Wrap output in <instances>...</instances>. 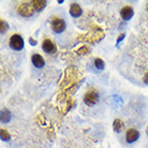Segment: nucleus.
Here are the masks:
<instances>
[{
	"label": "nucleus",
	"instance_id": "obj_1",
	"mask_svg": "<svg viewBox=\"0 0 148 148\" xmlns=\"http://www.w3.org/2000/svg\"><path fill=\"white\" fill-rule=\"evenodd\" d=\"M24 44H25V42H24V39L22 38V36H19V34H13L11 38H10V40H9V45H10V47L12 49H14V51H21L24 48Z\"/></svg>",
	"mask_w": 148,
	"mask_h": 148
},
{
	"label": "nucleus",
	"instance_id": "obj_2",
	"mask_svg": "<svg viewBox=\"0 0 148 148\" xmlns=\"http://www.w3.org/2000/svg\"><path fill=\"white\" fill-rule=\"evenodd\" d=\"M99 102V93L96 90H90L87 91L84 96V103L88 106H93Z\"/></svg>",
	"mask_w": 148,
	"mask_h": 148
},
{
	"label": "nucleus",
	"instance_id": "obj_3",
	"mask_svg": "<svg viewBox=\"0 0 148 148\" xmlns=\"http://www.w3.org/2000/svg\"><path fill=\"white\" fill-rule=\"evenodd\" d=\"M17 11L24 17H31L34 15V9L32 7V4L28 3V2H24V3H21L18 5Z\"/></svg>",
	"mask_w": 148,
	"mask_h": 148
},
{
	"label": "nucleus",
	"instance_id": "obj_4",
	"mask_svg": "<svg viewBox=\"0 0 148 148\" xmlns=\"http://www.w3.org/2000/svg\"><path fill=\"white\" fill-rule=\"evenodd\" d=\"M52 29L56 34H61L66 29V22L59 17H55L52 21Z\"/></svg>",
	"mask_w": 148,
	"mask_h": 148
},
{
	"label": "nucleus",
	"instance_id": "obj_5",
	"mask_svg": "<svg viewBox=\"0 0 148 148\" xmlns=\"http://www.w3.org/2000/svg\"><path fill=\"white\" fill-rule=\"evenodd\" d=\"M42 49H43V52L46 53V54L52 55V54H55L56 53L57 47H56V45L54 44L49 39H45V40L43 41V43H42Z\"/></svg>",
	"mask_w": 148,
	"mask_h": 148
},
{
	"label": "nucleus",
	"instance_id": "obj_6",
	"mask_svg": "<svg viewBox=\"0 0 148 148\" xmlns=\"http://www.w3.org/2000/svg\"><path fill=\"white\" fill-rule=\"evenodd\" d=\"M140 138V132L137 131L136 129H134V128H131L127 131V134H126V141L131 144V143H134V142H136L137 140Z\"/></svg>",
	"mask_w": 148,
	"mask_h": 148
},
{
	"label": "nucleus",
	"instance_id": "obj_7",
	"mask_svg": "<svg viewBox=\"0 0 148 148\" xmlns=\"http://www.w3.org/2000/svg\"><path fill=\"white\" fill-rule=\"evenodd\" d=\"M133 15H134L133 9L131 7H129V5H126V7H123L120 10V16H121V18L123 21H129V19H131L133 17Z\"/></svg>",
	"mask_w": 148,
	"mask_h": 148
},
{
	"label": "nucleus",
	"instance_id": "obj_8",
	"mask_svg": "<svg viewBox=\"0 0 148 148\" xmlns=\"http://www.w3.org/2000/svg\"><path fill=\"white\" fill-rule=\"evenodd\" d=\"M31 62L34 64V67L38 68V69H41V68L44 67L45 64V61L43 59V57L39 54H34L32 57H31Z\"/></svg>",
	"mask_w": 148,
	"mask_h": 148
},
{
	"label": "nucleus",
	"instance_id": "obj_9",
	"mask_svg": "<svg viewBox=\"0 0 148 148\" xmlns=\"http://www.w3.org/2000/svg\"><path fill=\"white\" fill-rule=\"evenodd\" d=\"M82 13H83V10L78 3H72L70 5V15L72 17L77 18L82 15Z\"/></svg>",
	"mask_w": 148,
	"mask_h": 148
},
{
	"label": "nucleus",
	"instance_id": "obj_10",
	"mask_svg": "<svg viewBox=\"0 0 148 148\" xmlns=\"http://www.w3.org/2000/svg\"><path fill=\"white\" fill-rule=\"evenodd\" d=\"M31 4H32V7H34V11L41 12L46 8L47 1H45V0H34V1L31 2Z\"/></svg>",
	"mask_w": 148,
	"mask_h": 148
},
{
	"label": "nucleus",
	"instance_id": "obj_11",
	"mask_svg": "<svg viewBox=\"0 0 148 148\" xmlns=\"http://www.w3.org/2000/svg\"><path fill=\"white\" fill-rule=\"evenodd\" d=\"M113 129H114L115 132L120 133L122 131V129H123V122L120 119H115L114 122H113Z\"/></svg>",
	"mask_w": 148,
	"mask_h": 148
},
{
	"label": "nucleus",
	"instance_id": "obj_12",
	"mask_svg": "<svg viewBox=\"0 0 148 148\" xmlns=\"http://www.w3.org/2000/svg\"><path fill=\"white\" fill-rule=\"evenodd\" d=\"M11 120V114L8 110H3L1 112V122L2 123H8Z\"/></svg>",
	"mask_w": 148,
	"mask_h": 148
},
{
	"label": "nucleus",
	"instance_id": "obj_13",
	"mask_svg": "<svg viewBox=\"0 0 148 148\" xmlns=\"http://www.w3.org/2000/svg\"><path fill=\"white\" fill-rule=\"evenodd\" d=\"M0 138H1V141L3 142H9L11 140V135H10V133L8 132L7 130L2 129L0 131Z\"/></svg>",
	"mask_w": 148,
	"mask_h": 148
},
{
	"label": "nucleus",
	"instance_id": "obj_14",
	"mask_svg": "<svg viewBox=\"0 0 148 148\" xmlns=\"http://www.w3.org/2000/svg\"><path fill=\"white\" fill-rule=\"evenodd\" d=\"M95 67L100 71H103L104 68H105V64H104V61L101 58H96L95 59Z\"/></svg>",
	"mask_w": 148,
	"mask_h": 148
},
{
	"label": "nucleus",
	"instance_id": "obj_15",
	"mask_svg": "<svg viewBox=\"0 0 148 148\" xmlns=\"http://www.w3.org/2000/svg\"><path fill=\"white\" fill-rule=\"evenodd\" d=\"M0 28H1V34H3L7 32V30L9 29V26H8V24L3 19H1V22H0Z\"/></svg>",
	"mask_w": 148,
	"mask_h": 148
},
{
	"label": "nucleus",
	"instance_id": "obj_16",
	"mask_svg": "<svg viewBox=\"0 0 148 148\" xmlns=\"http://www.w3.org/2000/svg\"><path fill=\"white\" fill-rule=\"evenodd\" d=\"M77 53L82 55V54H84V53H88V49H87L86 47H82L81 49H78Z\"/></svg>",
	"mask_w": 148,
	"mask_h": 148
},
{
	"label": "nucleus",
	"instance_id": "obj_17",
	"mask_svg": "<svg viewBox=\"0 0 148 148\" xmlns=\"http://www.w3.org/2000/svg\"><path fill=\"white\" fill-rule=\"evenodd\" d=\"M29 43H30L31 45H32V46H36V45L38 44L37 41H34V39H32V38H29Z\"/></svg>",
	"mask_w": 148,
	"mask_h": 148
},
{
	"label": "nucleus",
	"instance_id": "obj_18",
	"mask_svg": "<svg viewBox=\"0 0 148 148\" xmlns=\"http://www.w3.org/2000/svg\"><path fill=\"white\" fill-rule=\"evenodd\" d=\"M144 82L146 83V84H148V72L146 74H145V76H144Z\"/></svg>",
	"mask_w": 148,
	"mask_h": 148
},
{
	"label": "nucleus",
	"instance_id": "obj_19",
	"mask_svg": "<svg viewBox=\"0 0 148 148\" xmlns=\"http://www.w3.org/2000/svg\"><path fill=\"white\" fill-rule=\"evenodd\" d=\"M123 38H125V34H120V36H119V38H118V40H117V42L119 43V42H120V41H121L122 39H123Z\"/></svg>",
	"mask_w": 148,
	"mask_h": 148
},
{
	"label": "nucleus",
	"instance_id": "obj_20",
	"mask_svg": "<svg viewBox=\"0 0 148 148\" xmlns=\"http://www.w3.org/2000/svg\"><path fill=\"white\" fill-rule=\"evenodd\" d=\"M147 135H148V128H147Z\"/></svg>",
	"mask_w": 148,
	"mask_h": 148
}]
</instances>
